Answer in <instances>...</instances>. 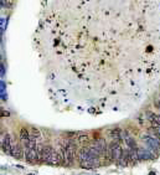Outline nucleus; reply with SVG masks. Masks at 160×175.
<instances>
[{
	"instance_id": "nucleus-1",
	"label": "nucleus",
	"mask_w": 160,
	"mask_h": 175,
	"mask_svg": "<svg viewBox=\"0 0 160 175\" xmlns=\"http://www.w3.org/2000/svg\"><path fill=\"white\" fill-rule=\"evenodd\" d=\"M76 143L73 139H70V140H66L65 144L61 147V150L65 154V159H66V166H71L73 164L75 161V156H76Z\"/></svg>"
},
{
	"instance_id": "nucleus-2",
	"label": "nucleus",
	"mask_w": 160,
	"mask_h": 175,
	"mask_svg": "<svg viewBox=\"0 0 160 175\" xmlns=\"http://www.w3.org/2000/svg\"><path fill=\"white\" fill-rule=\"evenodd\" d=\"M123 155V149L121 147V143L118 142H112L108 144V149H107V160L110 161H118L122 159Z\"/></svg>"
},
{
	"instance_id": "nucleus-3",
	"label": "nucleus",
	"mask_w": 160,
	"mask_h": 175,
	"mask_svg": "<svg viewBox=\"0 0 160 175\" xmlns=\"http://www.w3.org/2000/svg\"><path fill=\"white\" fill-rule=\"evenodd\" d=\"M44 161L50 165H57V150H55L51 145H45Z\"/></svg>"
},
{
	"instance_id": "nucleus-4",
	"label": "nucleus",
	"mask_w": 160,
	"mask_h": 175,
	"mask_svg": "<svg viewBox=\"0 0 160 175\" xmlns=\"http://www.w3.org/2000/svg\"><path fill=\"white\" fill-rule=\"evenodd\" d=\"M143 140L148 144V147H149L150 152H154V150H159V140L156 139L155 137H151L149 134H145L143 135Z\"/></svg>"
},
{
	"instance_id": "nucleus-5",
	"label": "nucleus",
	"mask_w": 160,
	"mask_h": 175,
	"mask_svg": "<svg viewBox=\"0 0 160 175\" xmlns=\"http://www.w3.org/2000/svg\"><path fill=\"white\" fill-rule=\"evenodd\" d=\"M14 143H13V138L9 133L5 134V137H3V152L5 154H11V150H13Z\"/></svg>"
},
{
	"instance_id": "nucleus-6",
	"label": "nucleus",
	"mask_w": 160,
	"mask_h": 175,
	"mask_svg": "<svg viewBox=\"0 0 160 175\" xmlns=\"http://www.w3.org/2000/svg\"><path fill=\"white\" fill-rule=\"evenodd\" d=\"M138 159L139 160H149L153 159V154L150 150H146L144 148H138Z\"/></svg>"
},
{
	"instance_id": "nucleus-7",
	"label": "nucleus",
	"mask_w": 160,
	"mask_h": 175,
	"mask_svg": "<svg viewBox=\"0 0 160 175\" xmlns=\"http://www.w3.org/2000/svg\"><path fill=\"white\" fill-rule=\"evenodd\" d=\"M11 155L15 159H22L24 158V149L20 144H14L13 150H11Z\"/></svg>"
},
{
	"instance_id": "nucleus-8",
	"label": "nucleus",
	"mask_w": 160,
	"mask_h": 175,
	"mask_svg": "<svg viewBox=\"0 0 160 175\" xmlns=\"http://www.w3.org/2000/svg\"><path fill=\"white\" fill-rule=\"evenodd\" d=\"M25 158L29 163H35L37 160V154H36V149H29L26 148L25 152Z\"/></svg>"
},
{
	"instance_id": "nucleus-9",
	"label": "nucleus",
	"mask_w": 160,
	"mask_h": 175,
	"mask_svg": "<svg viewBox=\"0 0 160 175\" xmlns=\"http://www.w3.org/2000/svg\"><path fill=\"white\" fill-rule=\"evenodd\" d=\"M30 132H29L26 128H21V130H20V139H21V142L22 143H27L29 140H30Z\"/></svg>"
},
{
	"instance_id": "nucleus-10",
	"label": "nucleus",
	"mask_w": 160,
	"mask_h": 175,
	"mask_svg": "<svg viewBox=\"0 0 160 175\" xmlns=\"http://www.w3.org/2000/svg\"><path fill=\"white\" fill-rule=\"evenodd\" d=\"M44 152H45V145H44V144H40V143H37V147H36L37 160H40V161H44Z\"/></svg>"
},
{
	"instance_id": "nucleus-11",
	"label": "nucleus",
	"mask_w": 160,
	"mask_h": 175,
	"mask_svg": "<svg viewBox=\"0 0 160 175\" xmlns=\"http://www.w3.org/2000/svg\"><path fill=\"white\" fill-rule=\"evenodd\" d=\"M149 118L151 119V123H155V124L160 125V116H159V114L150 113V114H149Z\"/></svg>"
},
{
	"instance_id": "nucleus-12",
	"label": "nucleus",
	"mask_w": 160,
	"mask_h": 175,
	"mask_svg": "<svg viewBox=\"0 0 160 175\" xmlns=\"http://www.w3.org/2000/svg\"><path fill=\"white\" fill-rule=\"evenodd\" d=\"M31 135H32V137H35V138L37 139V138H40L41 133H40V130H39L37 128H35V127H34V128L31 129Z\"/></svg>"
},
{
	"instance_id": "nucleus-13",
	"label": "nucleus",
	"mask_w": 160,
	"mask_h": 175,
	"mask_svg": "<svg viewBox=\"0 0 160 175\" xmlns=\"http://www.w3.org/2000/svg\"><path fill=\"white\" fill-rule=\"evenodd\" d=\"M78 142L82 143V144H83V143H87V142H88V137H87V135H81V137L78 138Z\"/></svg>"
},
{
	"instance_id": "nucleus-14",
	"label": "nucleus",
	"mask_w": 160,
	"mask_h": 175,
	"mask_svg": "<svg viewBox=\"0 0 160 175\" xmlns=\"http://www.w3.org/2000/svg\"><path fill=\"white\" fill-rule=\"evenodd\" d=\"M1 5H3V6H6V8H10L11 6V5H13V3H1Z\"/></svg>"
}]
</instances>
